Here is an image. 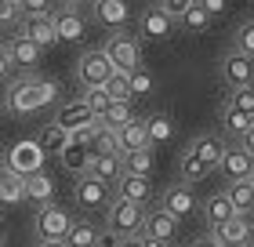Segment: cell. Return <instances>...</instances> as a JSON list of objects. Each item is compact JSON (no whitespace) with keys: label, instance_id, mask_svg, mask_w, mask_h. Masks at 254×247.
I'll return each mask as SVG.
<instances>
[{"label":"cell","instance_id":"obj_1","mask_svg":"<svg viewBox=\"0 0 254 247\" xmlns=\"http://www.w3.org/2000/svg\"><path fill=\"white\" fill-rule=\"evenodd\" d=\"M145 218L149 211L142 204H131V200H117L106 211V233L117 240H127V237H145Z\"/></svg>","mask_w":254,"mask_h":247},{"label":"cell","instance_id":"obj_2","mask_svg":"<svg viewBox=\"0 0 254 247\" xmlns=\"http://www.w3.org/2000/svg\"><path fill=\"white\" fill-rule=\"evenodd\" d=\"M48 105V98H44V80L40 77H18L7 84V95H4V109L11 116H29Z\"/></svg>","mask_w":254,"mask_h":247},{"label":"cell","instance_id":"obj_3","mask_svg":"<svg viewBox=\"0 0 254 247\" xmlns=\"http://www.w3.org/2000/svg\"><path fill=\"white\" fill-rule=\"evenodd\" d=\"M106 55L117 66V73H138L142 69V40L134 33H109L106 37Z\"/></svg>","mask_w":254,"mask_h":247},{"label":"cell","instance_id":"obj_4","mask_svg":"<svg viewBox=\"0 0 254 247\" xmlns=\"http://www.w3.org/2000/svg\"><path fill=\"white\" fill-rule=\"evenodd\" d=\"M73 200L80 211H87V215H106L109 204H113V185L98 182L95 174H84V178L73 182Z\"/></svg>","mask_w":254,"mask_h":247},{"label":"cell","instance_id":"obj_5","mask_svg":"<svg viewBox=\"0 0 254 247\" xmlns=\"http://www.w3.org/2000/svg\"><path fill=\"white\" fill-rule=\"evenodd\" d=\"M113 73H117V66L109 62V55L106 48H95V51H84L80 55V62H76V80H80V87H106Z\"/></svg>","mask_w":254,"mask_h":247},{"label":"cell","instance_id":"obj_6","mask_svg":"<svg viewBox=\"0 0 254 247\" xmlns=\"http://www.w3.org/2000/svg\"><path fill=\"white\" fill-rule=\"evenodd\" d=\"M73 215H69L65 207L59 204H48V207H37V218H33V226H37V237L40 240H65L69 229H73Z\"/></svg>","mask_w":254,"mask_h":247},{"label":"cell","instance_id":"obj_7","mask_svg":"<svg viewBox=\"0 0 254 247\" xmlns=\"http://www.w3.org/2000/svg\"><path fill=\"white\" fill-rule=\"evenodd\" d=\"M175 26L178 22L160 4H149V7H142V15H138V40H167L171 33H175Z\"/></svg>","mask_w":254,"mask_h":247},{"label":"cell","instance_id":"obj_8","mask_svg":"<svg viewBox=\"0 0 254 247\" xmlns=\"http://www.w3.org/2000/svg\"><path fill=\"white\" fill-rule=\"evenodd\" d=\"M160 207L182 222V218H192V211H200V200H196L192 185L175 182V185H167V189H164V196H160Z\"/></svg>","mask_w":254,"mask_h":247},{"label":"cell","instance_id":"obj_9","mask_svg":"<svg viewBox=\"0 0 254 247\" xmlns=\"http://www.w3.org/2000/svg\"><path fill=\"white\" fill-rule=\"evenodd\" d=\"M218 171H222L225 185H233V182H251L254 157H251L244 146H229V149H225V157H222V164H218Z\"/></svg>","mask_w":254,"mask_h":247},{"label":"cell","instance_id":"obj_10","mask_svg":"<svg viewBox=\"0 0 254 247\" xmlns=\"http://www.w3.org/2000/svg\"><path fill=\"white\" fill-rule=\"evenodd\" d=\"M91 15H95V22L102 29L124 33L127 22H131V7H127L124 0H95V4H91Z\"/></svg>","mask_w":254,"mask_h":247},{"label":"cell","instance_id":"obj_11","mask_svg":"<svg viewBox=\"0 0 254 247\" xmlns=\"http://www.w3.org/2000/svg\"><path fill=\"white\" fill-rule=\"evenodd\" d=\"M55 127H62V131H80V127H87V124H95V113H91V105L84 102V98H73V102H62L59 105V113H55V120H51Z\"/></svg>","mask_w":254,"mask_h":247},{"label":"cell","instance_id":"obj_12","mask_svg":"<svg viewBox=\"0 0 254 247\" xmlns=\"http://www.w3.org/2000/svg\"><path fill=\"white\" fill-rule=\"evenodd\" d=\"M18 37L33 40L40 51L44 48H55V44H59V33H55V11H51V15H37V18H22Z\"/></svg>","mask_w":254,"mask_h":247},{"label":"cell","instance_id":"obj_13","mask_svg":"<svg viewBox=\"0 0 254 247\" xmlns=\"http://www.w3.org/2000/svg\"><path fill=\"white\" fill-rule=\"evenodd\" d=\"M178 233H182V222H178L175 215H167L164 207L149 211V218H145V237H149V240H160V244L175 247Z\"/></svg>","mask_w":254,"mask_h":247},{"label":"cell","instance_id":"obj_14","mask_svg":"<svg viewBox=\"0 0 254 247\" xmlns=\"http://www.w3.org/2000/svg\"><path fill=\"white\" fill-rule=\"evenodd\" d=\"M211 237H214L218 244H222V247H244L247 240H254V218L236 215V218H229L225 226L211 229Z\"/></svg>","mask_w":254,"mask_h":247},{"label":"cell","instance_id":"obj_15","mask_svg":"<svg viewBox=\"0 0 254 247\" xmlns=\"http://www.w3.org/2000/svg\"><path fill=\"white\" fill-rule=\"evenodd\" d=\"M222 80L229 84V91H236V87H251L254 84V62L244 55H236V51H229L222 58Z\"/></svg>","mask_w":254,"mask_h":247},{"label":"cell","instance_id":"obj_16","mask_svg":"<svg viewBox=\"0 0 254 247\" xmlns=\"http://www.w3.org/2000/svg\"><path fill=\"white\" fill-rule=\"evenodd\" d=\"M44 164V149L40 142H18L15 149H11V157H7V171H15V174H33V171H44L40 167Z\"/></svg>","mask_w":254,"mask_h":247},{"label":"cell","instance_id":"obj_17","mask_svg":"<svg viewBox=\"0 0 254 247\" xmlns=\"http://www.w3.org/2000/svg\"><path fill=\"white\" fill-rule=\"evenodd\" d=\"M218 124H222V135L233 138V146H240V142L251 135L254 116H247V113H240V109H233V105L222 102V109H218Z\"/></svg>","mask_w":254,"mask_h":247},{"label":"cell","instance_id":"obj_18","mask_svg":"<svg viewBox=\"0 0 254 247\" xmlns=\"http://www.w3.org/2000/svg\"><path fill=\"white\" fill-rule=\"evenodd\" d=\"M225 142H222V135H214V131H200L189 142V153L196 160H203V164H211V167L218 171V164H222V157H225Z\"/></svg>","mask_w":254,"mask_h":247},{"label":"cell","instance_id":"obj_19","mask_svg":"<svg viewBox=\"0 0 254 247\" xmlns=\"http://www.w3.org/2000/svg\"><path fill=\"white\" fill-rule=\"evenodd\" d=\"M84 29H87V22L80 11H73V4L69 7H59L55 11V33H59V44H76V40H84Z\"/></svg>","mask_w":254,"mask_h":247},{"label":"cell","instance_id":"obj_20","mask_svg":"<svg viewBox=\"0 0 254 247\" xmlns=\"http://www.w3.org/2000/svg\"><path fill=\"white\" fill-rule=\"evenodd\" d=\"M113 196L117 200H131V204H149L153 200V178H138V174H124V178L113 185Z\"/></svg>","mask_w":254,"mask_h":247},{"label":"cell","instance_id":"obj_21","mask_svg":"<svg viewBox=\"0 0 254 247\" xmlns=\"http://www.w3.org/2000/svg\"><path fill=\"white\" fill-rule=\"evenodd\" d=\"M7 55H11V62H15L22 73L29 77L33 69L40 66V55H44V51H40L33 40H26V37H11V40H7Z\"/></svg>","mask_w":254,"mask_h":247},{"label":"cell","instance_id":"obj_22","mask_svg":"<svg viewBox=\"0 0 254 247\" xmlns=\"http://www.w3.org/2000/svg\"><path fill=\"white\" fill-rule=\"evenodd\" d=\"M120 153L127 157V153H142V149H153L149 146V127H145V120L142 116H134L127 127H120Z\"/></svg>","mask_w":254,"mask_h":247},{"label":"cell","instance_id":"obj_23","mask_svg":"<svg viewBox=\"0 0 254 247\" xmlns=\"http://www.w3.org/2000/svg\"><path fill=\"white\" fill-rule=\"evenodd\" d=\"M229 218H236V207H233V200L225 196V189L203 200V222H207V226H211V229L225 226Z\"/></svg>","mask_w":254,"mask_h":247},{"label":"cell","instance_id":"obj_24","mask_svg":"<svg viewBox=\"0 0 254 247\" xmlns=\"http://www.w3.org/2000/svg\"><path fill=\"white\" fill-rule=\"evenodd\" d=\"M62 167L69 174H76V178H84V174H91V164H95V153H91L87 146H76V142H69V149L62 153Z\"/></svg>","mask_w":254,"mask_h":247},{"label":"cell","instance_id":"obj_25","mask_svg":"<svg viewBox=\"0 0 254 247\" xmlns=\"http://www.w3.org/2000/svg\"><path fill=\"white\" fill-rule=\"evenodd\" d=\"M22 200H26V178L4 167V171H0V204L15 207V204H22Z\"/></svg>","mask_w":254,"mask_h":247},{"label":"cell","instance_id":"obj_26","mask_svg":"<svg viewBox=\"0 0 254 247\" xmlns=\"http://www.w3.org/2000/svg\"><path fill=\"white\" fill-rule=\"evenodd\" d=\"M51 196H55V182H51L44 171L26 174V200H37L40 207H48V204H51Z\"/></svg>","mask_w":254,"mask_h":247},{"label":"cell","instance_id":"obj_27","mask_svg":"<svg viewBox=\"0 0 254 247\" xmlns=\"http://www.w3.org/2000/svg\"><path fill=\"white\" fill-rule=\"evenodd\" d=\"M91 174H95L98 182H106V185H117L124 178V157H95Z\"/></svg>","mask_w":254,"mask_h":247},{"label":"cell","instance_id":"obj_28","mask_svg":"<svg viewBox=\"0 0 254 247\" xmlns=\"http://www.w3.org/2000/svg\"><path fill=\"white\" fill-rule=\"evenodd\" d=\"M102 233H106V229H98L95 222H91V218L84 215V218H76V222H73V229H69L65 244H69V247H91V244H95V240L102 237Z\"/></svg>","mask_w":254,"mask_h":247},{"label":"cell","instance_id":"obj_29","mask_svg":"<svg viewBox=\"0 0 254 247\" xmlns=\"http://www.w3.org/2000/svg\"><path fill=\"white\" fill-rule=\"evenodd\" d=\"M225 196L233 200L236 215L254 218V185H251V182H233V185H225Z\"/></svg>","mask_w":254,"mask_h":247},{"label":"cell","instance_id":"obj_30","mask_svg":"<svg viewBox=\"0 0 254 247\" xmlns=\"http://www.w3.org/2000/svg\"><path fill=\"white\" fill-rule=\"evenodd\" d=\"M153 167H156V157H153V149H142V153H127V157H124V174H138V178H153Z\"/></svg>","mask_w":254,"mask_h":247},{"label":"cell","instance_id":"obj_31","mask_svg":"<svg viewBox=\"0 0 254 247\" xmlns=\"http://www.w3.org/2000/svg\"><path fill=\"white\" fill-rule=\"evenodd\" d=\"M145 127H149V146H164V142H171V135H175V120H171L167 113H153L145 120Z\"/></svg>","mask_w":254,"mask_h":247},{"label":"cell","instance_id":"obj_32","mask_svg":"<svg viewBox=\"0 0 254 247\" xmlns=\"http://www.w3.org/2000/svg\"><path fill=\"white\" fill-rule=\"evenodd\" d=\"M69 142H73V138H69V131H62V127H55V124L40 135V149H44V157H62V153L69 149Z\"/></svg>","mask_w":254,"mask_h":247},{"label":"cell","instance_id":"obj_33","mask_svg":"<svg viewBox=\"0 0 254 247\" xmlns=\"http://www.w3.org/2000/svg\"><path fill=\"white\" fill-rule=\"evenodd\" d=\"M182 29H189V33H203L207 26H211V15H207V11L200 7V0H192L189 4V11L186 15H182V22H178Z\"/></svg>","mask_w":254,"mask_h":247},{"label":"cell","instance_id":"obj_34","mask_svg":"<svg viewBox=\"0 0 254 247\" xmlns=\"http://www.w3.org/2000/svg\"><path fill=\"white\" fill-rule=\"evenodd\" d=\"M207 174H214V167H211V164L196 160L192 153H186V157H182V182H203Z\"/></svg>","mask_w":254,"mask_h":247},{"label":"cell","instance_id":"obj_35","mask_svg":"<svg viewBox=\"0 0 254 247\" xmlns=\"http://www.w3.org/2000/svg\"><path fill=\"white\" fill-rule=\"evenodd\" d=\"M102 120H106V127H113V131L127 127V124L134 120V109H131V102H113L109 109H106V116H102Z\"/></svg>","mask_w":254,"mask_h":247},{"label":"cell","instance_id":"obj_36","mask_svg":"<svg viewBox=\"0 0 254 247\" xmlns=\"http://www.w3.org/2000/svg\"><path fill=\"white\" fill-rule=\"evenodd\" d=\"M233 51L254 62V18H251V22H244V26L236 29V37H233Z\"/></svg>","mask_w":254,"mask_h":247},{"label":"cell","instance_id":"obj_37","mask_svg":"<svg viewBox=\"0 0 254 247\" xmlns=\"http://www.w3.org/2000/svg\"><path fill=\"white\" fill-rule=\"evenodd\" d=\"M225 105H233V109L254 116V84L251 87H236V91H225Z\"/></svg>","mask_w":254,"mask_h":247},{"label":"cell","instance_id":"obj_38","mask_svg":"<svg viewBox=\"0 0 254 247\" xmlns=\"http://www.w3.org/2000/svg\"><path fill=\"white\" fill-rule=\"evenodd\" d=\"M80 98L91 105V113H95V116H106V109L113 105V95L106 87H87V91H80Z\"/></svg>","mask_w":254,"mask_h":247},{"label":"cell","instance_id":"obj_39","mask_svg":"<svg viewBox=\"0 0 254 247\" xmlns=\"http://www.w3.org/2000/svg\"><path fill=\"white\" fill-rule=\"evenodd\" d=\"M153 91H156V77L149 73L145 66L138 69V73H131V95H134V98H149Z\"/></svg>","mask_w":254,"mask_h":247},{"label":"cell","instance_id":"obj_40","mask_svg":"<svg viewBox=\"0 0 254 247\" xmlns=\"http://www.w3.org/2000/svg\"><path fill=\"white\" fill-rule=\"evenodd\" d=\"M106 91L113 95V102H131V73H113V80L106 84Z\"/></svg>","mask_w":254,"mask_h":247},{"label":"cell","instance_id":"obj_41","mask_svg":"<svg viewBox=\"0 0 254 247\" xmlns=\"http://www.w3.org/2000/svg\"><path fill=\"white\" fill-rule=\"evenodd\" d=\"M22 18H37V15H51V4L48 0H26V4H18Z\"/></svg>","mask_w":254,"mask_h":247},{"label":"cell","instance_id":"obj_42","mask_svg":"<svg viewBox=\"0 0 254 247\" xmlns=\"http://www.w3.org/2000/svg\"><path fill=\"white\" fill-rule=\"evenodd\" d=\"M18 4L15 0H0V26H11V22H18Z\"/></svg>","mask_w":254,"mask_h":247},{"label":"cell","instance_id":"obj_43","mask_svg":"<svg viewBox=\"0 0 254 247\" xmlns=\"http://www.w3.org/2000/svg\"><path fill=\"white\" fill-rule=\"evenodd\" d=\"M189 4H192V0H164L160 7H164V11H167V15L175 18V22H182V15L189 11Z\"/></svg>","mask_w":254,"mask_h":247},{"label":"cell","instance_id":"obj_44","mask_svg":"<svg viewBox=\"0 0 254 247\" xmlns=\"http://www.w3.org/2000/svg\"><path fill=\"white\" fill-rule=\"evenodd\" d=\"M200 7H203V11H207V15H211V18H214V15H222V11H225L229 4H225V0H200Z\"/></svg>","mask_w":254,"mask_h":247},{"label":"cell","instance_id":"obj_45","mask_svg":"<svg viewBox=\"0 0 254 247\" xmlns=\"http://www.w3.org/2000/svg\"><path fill=\"white\" fill-rule=\"evenodd\" d=\"M11 69H15V62H11V55H7V44H4V48H0V80H4V77L11 73Z\"/></svg>","mask_w":254,"mask_h":247},{"label":"cell","instance_id":"obj_46","mask_svg":"<svg viewBox=\"0 0 254 247\" xmlns=\"http://www.w3.org/2000/svg\"><path fill=\"white\" fill-rule=\"evenodd\" d=\"M44 98H48V105L59 102V84H55V80H44Z\"/></svg>","mask_w":254,"mask_h":247},{"label":"cell","instance_id":"obj_47","mask_svg":"<svg viewBox=\"0 0 254 247\" xmlns=\"http://www.w3.org/2000/svg\"><path fill=\"white\" fill-rule=\"evenodd\" d=\"M117 244H120L117 237H109V233H102V237H98L95 244H91V247H117Z\"/></svg>","mask_w":254,"mask_h":247},{"label":"cell","instance_id":"obj_48","mask_svg":"<svg viewBox=\"0 0 254 247\" xmlns=\"http://www.w3.org/2000/svg\"><path fill=\"white\" fill-rule=\"evenodd\" d=\"M192 247H222V244H218V240L211 237V233H207V237H200V240H192Z\"/></svg>","mask_w":254,"mask_h":247},{"label":"cell","instance_id":"obj_49","mask_svg":"<svg viewBox=\"0 0 254 247\" xmlns=\"http://www.w3.org/2000/svg\"><path fill=\"white\" fill-rule=\"evenodd\" d=\"M117 247H145V237H127V240H120Z\"/></svg>","mask_w":254,"mask_h":247},{"label":"cell","instance_id":"obj_50","mask_svg":"<svg viewBox=\"0 0 254 247\" xmlns=\"http://www.w3.org/2000/svg\"><path fill=\"white\" fill-rule=\"evenodd\" d=\"M240 146H244V149L251 153V157H254V127H251V135H247V138H244V142H240Z\"/></svg>","mask_w":254,"mask_h":247},{"label":"cell","instance_id":"obj_51","mask_svg":"<svg viewBox=\"0 0 254 247\" xmlns=\"http://www.w3.org/2000/svg\"><path fill=\"white\" fill-rule=\"evenodd\" d=\"M37 247H69V244H65V240H40Z\"/></svg>","mask_w":254,"mask_h":247},{"label":"cell","instance_id":"obj_52","mask_svg":"<svg viewBox=\"0 0 254 247\" xmlns=\"http://www.w3.org/2000/svg\"><path fill=\"white\" fill-rule=\"evenodd\" d=\"M4 237H7V226L0 222V247H4Z\"/></svg>","mask_w":254,"mask_h":247},{"label":"cell","instance_id":"obj_53","mask_svg":"<svg viewBox=\"0 0 254 247\" xmlns=\"http://www.w3.org/2000/svg\"><path fill=\"white\" fill-rule=\"evenodd\" d=\"M145 247H167V244H160V240H149V237H145Z\"/></svg>","mask_w":254,"mask_h":247},{"label":"cell","instance_id":"obj_54","mask_svg":"<svg viewBox=\"0 0 254 247\" xmlns=\"http://www.w3.org/2000/svg\"><path fill=\"white\" fill-rule=\"evenodd\" d=\"M244 247H254V240H247V244H244Z\"/></svg>","mask_w":254,"mask_h":247},{"label":"cell","instance_id":"obj_55","mask_svg":"<svg viewBox=\"0 0 254 247\" xmlns=\"http://www.w3.org/2000/svg\"><path fill=\"white\" fill-rule=\"evenodd\" d=\"M251 185H254V171H251Z\"/></svg>","mask_w":254,"mask_h":247},{"label":"cell","instance_id":"obj_56","mask_svg":"<svg viewBox=\"0 0 254 247\" xmlns=\"http://www.w3.org/2000/svg\"><path fill=\"white\" fill-rule=\"evenodd\" d=\"M0 171H4V167H0Z\"/></svg>","mask_w":254,"mask_h":247}]
</instances>
